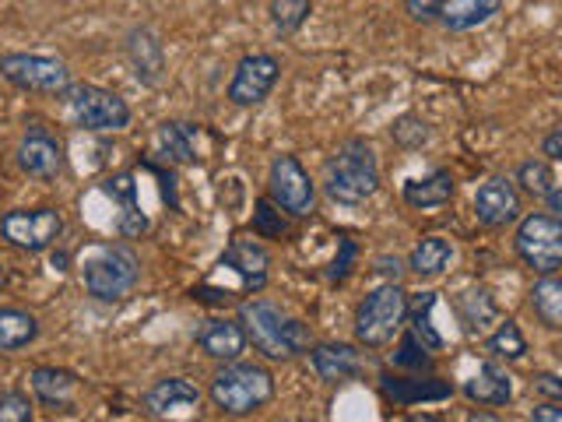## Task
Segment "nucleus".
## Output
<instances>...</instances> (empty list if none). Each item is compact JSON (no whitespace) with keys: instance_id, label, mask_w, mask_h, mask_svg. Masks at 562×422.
<instances>
[{"instance_id":"nucleus-1","label":"nucleus","mask_w":562,"mask_h":422,"mask_svg":"<svg viewBox=\"0 0 562 422\" xmlns=\"http://www.w3.org/2000/svg\"><path fill=\"white\" fill-rule=\"evenodd\" d=\"M239 324L246 331V345H254L263 359L285 363L310 352V327L295 316L281 313L268 299H250L239 307Z\"/></svg>"},{"instance_id":"nucleus-2","label":"nucleus","mask_w":562,"mask_h":422,"mask_svg":"<svg viewBox=\"0 0 562 422\" xmlns=\"http://www.w3.org/2000/svg\"><path fill=\"white\" fill-rule=\"evenodd\" d=\"M380 187V163L373 148L362 137H351L338 148V155L327 158L324 166V193L334 204L359 208L376 193Z\"/></svg>"},{"instance_id":"nucleus-3","label":"nucleus","mask_w":562,"mask_h":422,"mask_svg":"<svg viewBox=\"0 0 562 422\" xmlns=\"http://www.w3.org/2000/svg\"><path fill=\"white\" fill-rule=\"evenodd\" d=\"M211 404L222 415H254L274 398V377L254 363H228L211 380Z\"/></svg>"},{"instance_id":"nucleus-4","label":"nucleus","mask_w":562,"mask_h":422,"mask_svg":"<svg viewBox=\"0 0 562 422\" xmlns=\"http://www.w3.org/2000/svg\"><path fill=\"white\" fill-rule=\"evenodd\" d=\"M140 278V260L131 246H95L81 264L85 292L99 303H120L127 299Z\"/></svg>"},{"instance_id":"nucleus-5","label":"nucleus","mask_w":562,"mask_h":422,"mask_svg":"<svg viewBox=\"0 0 562 422\" xmlns=\"http://www.w3.org/2000/svg\"><path fill=\"white\" fill-rule=\"evenodd\" d=\"M408 321V292L397 281H383L356 310V342L366 348H383Z\"/></svg>"},{"instance_id":"nucleus-6","label":"nucleus","mask_w":562,"mask_h":422,"mask_svg":"<svg viewBox=\"0 0 562 422\" xmlns=\"http://www.w3.org/2000/svg\"><path fill=\"white\" fill-rule=\"evenodd\" d=\"M67 116L75 127L92 131V134H116L131 127V106L127 99H120L110 88L99 85H67L64 92Z\"/></svg>"},{"instance_id":"nucleus-7","label":"nucleus","mask_w":562,"mask_h":422,"mask_svg":"<svg viewBox=\"0 0 562 422\" xmlns=\"http://www.w3.org/2000/svg\"><path fill=\"white\" fill-rule=\"evenodd\" d=\"M517 257L538 275H555L562 268V222L549 211H531L517 225Z\"/></svg>"},{"instance_id":"nucleus-8","label":"nucleus","mask_w":562,"mask_h":422,"mask_svg":"<svg viewBox=\"0 0 562 422\" xmlns=\"http://www.w3.org/2000/svg\"><path fill=\"white\" fill-rule=\"evenodd\" d=\"M0 78L32 96H64L70 85V70L57 57L43 53H4L0 57Z\"/></svg>"},{"instance_id":"nucleus-9","label":"nucleus","mask_w":562,"mask_h":422,"mask_svg":"<svg viewBox=\"0 0 562 422\" xmlns=\"http://www.w3.org/2000/svg\"><path fill=\"white\" fill-rule=\"evenodd\" d=\"M64 233V215L57 208H14L0 219V236H4L14 251L43 254Z\"/></svg>"},{"instance_id":"nucleus-10","label":"nucleus","mask_w":562,"mask_h":422,"mask_svg":"<svg viewBox=\"0 0 562 422\" xmlns=\"http://www.w3.org/2000/svg\"><path fill=\"white\" fill-rule=\"evenodd\" d=\"M268 193L292 219H310L316 211V184L310 180V173L303 169V163H299L295 155H278L271 163Z\"/></svg>"},{"instance_id":"nucleus-11","label":"nucleus","mask_w":562,"mask_h":422,"mask_svg":"<svg viewBox=\"0 0 562 422\" xmlns=\"http://www.w3.org/2000/svg\"><path fill=\"white\" fill-rule=\"evenodd\" d=\"M281 78V64L271 53H250L236 64V75L228 81V102L239 106V110H250L260 106L274 92V85Z\"/></svg>"},{"instance_id":"nucleus-12","label":"nucleus","mask_w":562,"mask_h":422,"mask_svg":"<svg viewBox=\"0 0 562 422\" xmlns=\"http://www.w3.org/2000/svg\"><path fill=\"white\" fill-rule=\"evenodd\" d=\"M14 163L29 180L53 184L64 173V145L46 127H29L22 134V141H18Z\"/></svg>"},{"instance_id":"nucleus-13","label":"nucleus","mask_w":562,"mask_h":422,"mask_svg":"<svg viewBox=\"0 0 562 422\" xmlns=\"http://www.w3.org/2000/svg\"><path fill=\"white\" fill-rule=\"evenodd\" d=\"M520 190L514 180H506V176H492L479 187L474 193V219L488 229H503L509 222L520 219Z\"/></svg>"},{"instance_id":"nucleus-14","label":"nucleus","mask_w":562,"mask_h":422,"mask_svg":"<svg viewBox=\"0 0 562 422\" xmlns=\"http://www.w3.org/2000/svg\"><path fill=\"white\" fill-rule=\"evenodd\" d=\"M310 366L313 374L321 377L324 384H348L366 374V359L356 345L345 342H324L310 348Z\"/></svg>"},{"instance_id":"nucleus-15","label":"nucleus","mask_w":562,"mask_h":422,"mask_svg":"<svg viewBox=\"0 0 562 422\" xmlns=\"http://www.w3.org/2000/svg\"><path fill=\"white\" fill-rule=\"evenodd\" d=\"M123 49H127V60H131L140 85H145V88L162 85V78H166V46L151 29H145V25L131 29Z\"/></svg>"},{"instance_id":"nucleus-16","label":"nucleus","mask_w":562,"mask_h":422,"mask_svg":"<svg viewBox=\"0 0 562 422\" xmlns=\"http://www.w3.org/2000/svg\"><path fill=\"white\" fill-rule=\"evenodd\" d=\"M145 412L151 419H166V415H180V412H190L201 404V391L193 387L187 377H162L155 380L148 391H145Z\"/></svg>"},{"instance_id":"nucleus-17","label":"nucleus","mask_w":562,"mask_h":422,"mask_svg":"<svg viewBox=\"0 0 562 422\" xmlns=\"http://www.w3.org/2000/svg\"><path fill=\"white\" fill-rule=\"evenodd\" d=\"M222 268L239 275L246 292H260L263 286H268L271 257H268V251H263L257 240H233V243H228L225 257H222Z\"/></svg>"},{"instance_id":"nucleus-18","label":"nucleus","mask_w":562,"mask_h":422,"mask_svg":"<svg viewBox=\"0 0 562 422\" xmlns=\"http://www.w3.org/2000/svg\"><path fill=\"white\" fill-rule=\"evenodd\" d=\"M198 348L207 359L233 363L246 352V331L239 321H233V316H211V321H204V327L198 331Z\"/></svg>"},{"instance_id":"nucleus-19","label":"nucleus","mask_w":562,"mask_h":422,"mask_svg":"<svg viewBox=\"0 0 562 422\" xmlns=\"http://www.w3.org/2000/svg\"><path fill=\"white\" fill-rule=\"evenodd\" d=\"M503 11V0H439L436 22L447 32H471L488 25Z\"/></svg>"},{"instance_id":"nucleus-20","label":"nucleus","mask_w":562,"mask_h":422,"mask_svg":"<svg viewBox=\"0 0 562 422\" xmlns=\"http://www.w3.org/2000/svg\"><path fill=\"white\" fill-rule=\"evenodd\" d=\"M155 145L166 163H176V166L201 163V127H193V123H180V120L162 123L155 134Z\"/></svg>"},{"instance_id":"nucleus-21","label":"nucleus","mask_w":562,"mask_h":422,"mask_svg":"<svg viewBox=\"0 0 562 422\" xmlns=\"http://www.w3.org/2000/svg\"><path fill=\"white\" fill-rule=\"evenodd\" d=\"M461 391L474 404H492V409H499V404L514 401V380H509V374L503 366L485 363V366H479V374L464 380Z\"/></svg>"},{"instance_id":"nucleus-22","label":"nucleus","mask_w":562,"mask_h":422,"mask_svg":"<svg viewBox=\"0 0 562 422\" xmlns=\"http://www.w3.org/2000/svg\"><path fill=\"white\" fill-rule=\"evenodd\" d=\"M29 384L35 398L49 404V409H67L78 395V377L70 369H57V366H35L29 374Z\"/></svg>"},{"instance_id":"nucleus-23","label":"nucleus","mask_w":562,"mask_h":422,"mask_svg":"<svg viewBox=\"0 0 562 422\" xmlns=\"http://www.w3.org/2000/svg\"><path fill=\"white\" fill-rule=\"evenodd\" d=\"M453 190H457L453 173L450 169H432L429 176H422V180H408V184H404V204L418 208V211L443 208V204H450Z\"/></svg>"},{"instance_id":"nucleus-24","label":"nucleus","mask_w":562,"mask_h":422,"mask_svg":"<svg viewBox=\"0 0 562 422\" xmlns=\"http://www.w3.org/2000/svg\"><path fill=\"white\" fill-rule=\"evenodd\" d=\"M383 395L394 398L397 404H418V401H447L453 395V387L447 380H436V377H426V380H415V377H383Z\"/></svg>"},{"instance_id":"nucleus-25","label":"nucleus","mask_w":562,"mask_h":422,"mask_svg":"<svg viewBox=\"0 0 562 422\" xmlns=\"http://www.w3.org/2000/svg\"><path fill=\"white\" fill-rule=\"evenodd\" d=\"M40 334V321L29 310L18 307H0V352H18L35 342Z\"/></svg>"},{"instance_id":"nucleus-26","label":"nucleus","mask_w":562,"mask_h":422,"mask_svg":"<svg viewBox=\"0 0 562 422\" xmlns=\"http://www.w3.org/2000/svg\"><path fill=\"white\" fill-rule=\"evenodd\" d=\"M453 257V246L447 240H439V236H426L422 240L412 257H408V268L418 275V278H439L447 271V264Z\"/></svg>"},{"instance_id":"nucleus-27","label":"nucleus","mask_w":562,"mask_h":422,"mask_svg":"<svg viewBox=\"0 0 562 422\" xmlns=\"http://www.w3.org/2000/svg\"><path fill=\"white\" fill-rule=\"evenodd\" d=\"M531 310L549 331L562 327V281L555 275H541V281L531 289Z\"/></svg>"},{"instance_id":"nucleus-28","label":"nucleus","mask_w":562,"mask_h":422,"mask_svg":"<svg viewBox=\"0 0 562 422\" xmlns=\"http://www.w3.org/2000/svg\"><path fill=\"white\" fill-rule=\"evenodd\" d=\"M453 307H457V313H461V321H464V327L471 334L482 331L485 324H492L499 316L496 303H492L485 289H468V292H461V296L453 299Z\"/></svg>"},{"instance_id":"nucleus-29","label":"nucleus","mask_w":562,"mask_h":422,"mask_svg":"<svg viewBox=\"0 0 562 422\" xmlns=\"http://www.w3.org/2000/svg\"><path fill=\"white\" fill-rule=\"evenodd\" d=\"M105 190L113 193V198L123 201V219H120V233L123 236H140L148 229V219L140 215V204H137V193H134V184L131 176H116V180L105 184Z\"/></svg>"},{"instance_id":"nucleus-30","label":"nucleus","mask_w":562,"mask_h":422,"mask_svg":"<svg viewBox=\"0 0 562 422\" xmlns=\"http://www.w3.org/2000/svg\"><path fill=\"white\" fill-rule=\"evenodd\" d=\"M485 352L492 359H524L527 356V338H524L514 321H503L485 338Z\"/></svg>"},{"instance_id":"nucleus-31","label":"nucleus","mask_w":562,"mask_h":422,"mask_svg":"<svg viewBox=\"0 0 562 422\" xmlns=\"http://www.w3.org/2000/svg\"><path fill=\"white\" fill-rule=\"evenodd\" d=\"M268 14L278 35H295L313 14V0H271Z\"/></svg>"},{"instance_id":"nucleus-32","label":"nucleus","mask_w":562,"mask_h":422,"mask_svg":"<svg viewBox=\"0 0 562 422\" xmlns=\"http://www.w3.org/2000/svg\"><path fill=\"white\" fill-rule=\"evenodd\" d=\"M436 307V292H422L418 299H415V307H408V313H412V334L415 338L426 345L429 352H439L443 348V334H439L436 327H432V321H429V310Z\"/></svg>"},{"instance_id":"nucleus-33","label":"nucleus","mask_w":562,"mask_h":422,"mask_svg":"<svg viewBox=\"0 0 562 422\" xmlns=\"http://www.w3.org/2000/svg\"><path fill=\"white\" fill-rule=\"evenodd\" d=\"M524 193H531V198H544L552 187H555V173H552V163L549 158H527V163H520L517 169V180Z\"/></svg>"},{"instance_id":"nucleus-34","label":"nucleus","mask_w":562,"mask_h":422,"mask_svg":"<svg viewBox=\"0 0 562 422\" xmlns=\"http://www.w3.org/2000/svg\"><path fill=\"white\" fill-rule=\"evenodd\" d=\"M278 211H281V208H278L271 198L257 201V211H254V233H257V236H263V240H281V236H285V219L274 222Z\"/></svg>"},{"instance_id":"nucleus-35","label":"nucleus","mask_w":562,"mask_h":422,"mask_svg":"<svg viewBox=\"0 0 562 422\" xmlns=\"http://www.w3.org/2000/svg\"><path fill=\"white\" fill-rule=\"evenodd\" d=\"M394 141L401 148H422L429 141V123L426 120H418V116H401L397 123H394Z\"/></svg>"},{"instance_id":"nucleus-36","label":"nucleus","mask_w":562,"mask_h":422,"mask_svg":"<svg viewBox=\"0 0 562 422\" xmlns=\"http://www.w3.org/2000/svg\"><path fill=\"white\" fill-rule=\"evenodd\" d=\"M426 345H422L418 338H415V334L408 331V334H404V338H401V348H397V356H394V363L397 366H404V369H432V359L426 356Z\"/></svg>"},{"instance_id":"nucleus-37","label":"nucleus","mask_w":562,"mask_h":422,"mask_svg":"<svg viewBox=\"0 0 562 422\" xmlns=\"http://www.w3.org/2000/svg\"><path fill=\"white\" fill-rule=\"evenodd\" d=\"M35 415V404L22 391H4L0 395V422H29Z\"/></svg>"},{"instance_id":"nucleus-38","label":"nucleus","mask_w":562,"mask_h":422,"mask_svg":"<svg viewBox=\"0 0 562 422\" xmlns=\"http://www.w3.org/2000/svg\"><path fill=\"white\" fill-rule=\"evenodd\" d=\"M338 257H334V264H330V281H345L348 275H351V268H356V260H359V243L351 240V236H345L341 243H338Z\"/></svg>"},{"instance_id":"nucleus-39","label":"nucleus","mask_w":562,"mask_h":422,"mask_svg":"<svg viewBox=\"0 0 562 422\" xmlns=\"http://www.w3.org/2000/svg\"><path fill=\"white\" fill-rule=\"evenodd\" d=\"M404 8H408L412 22H418V25H429V22H436L439 0H404Z\"/></svg>"},{"instance_id":"nucleus-40","label":"nucleus","mask_w":562,"mask_h":422,"mask_svg":"<svg viewBox=\"0 0 562 422\" xmlns=\"http://www.w3.org/2000/svg\"><path fill=\"white\" fill-rule=\"evenodd\" d=\"M531 384H535V391L544 395L549 401H562V380H559L555 374H538Z\"/></svg>"},{"instance_id":"nucleus-41","label":"nucleus","mask_w":562,"mask_h":422,"mask_svg":"<svg viewBox=\"0 0 562 422\" xmlns=\"http://www.w3.org/2000/svg\"><path fill=\"white\" fill-rule=\"evenodd\" d=\"M541 155L549 158V163H555V158H562V127L549 131V137L541 141Z\"/></svg>"},{"instance_id":"nucleus-42","label":"nucleus","mask_w":562,"mask_h":422,"mask_svg":"<svg viewBox=\"0 0 562 422\" xmlns=\"http://www.w3.org/2000/svg\"><path fill=\"white\" fill-rule=\"evenodd\" d=\"M531 419L535 422H562V409L555 401H544V404H538V409L531 412Z\"/></svg>"},{"instance_id":"nucleus-43","label":"nucleus","mask_w":562,"mask_h":422,"mask_svg":"<svg viewBox=\"0 0 562 422\" xmlns=\"http://www.w3.org/2000/svg\"><path fill=\"white\" fill-rule=\"evenodd\" d=\"M376 271H383L391 281L401 278V260L397 257H376Z\"/></svg>"},{"instance_id":"nucleus-44","label":"nucleus","mask_w":562,"mask_h":422,"mask_svg":"<svg viewBox=\"0 0 562 422\" xmlns=\"http://www.w3.org/2000/svg\"><path fill=\"white\" fill-rule=\"evenodd\" d=\"M544 204H549V215H559V211H562V190H559V184L549 190V193H544V198H541Z\"/></svg>"}]
</instances>
